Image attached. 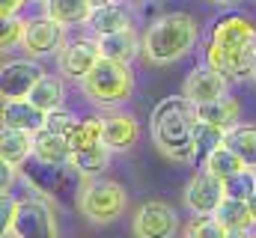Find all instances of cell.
I'll return each instance as SVG.
<instances>
[{
  "label": "cell",
  "mask_w": 256,
  "mask_h": 238,
  "mask_svg": "<svg viewBox=\"0 0 256 238\" xmlns=\"http://www.w3.org/2000/svg\"><path fill=\"white\" fill-rule=\"evenodd\" d=\"M206 62L220 74H226L230 80L254 78L256 24L238 12L220 15L206 42Z\"/></svg>",
  "instance_id": "obj_1"
},
{
  "label": "cell",
  "mask_w": 256,
  "mask_h": 238,
  "mask_svg": "<svg viewBox=\"0 0 256 238\" xmlns=\"http://www.w3.org/2000/svg\"><path fill=\"white\" fill-rule=\"evenodd\" d=\"M155 149L170 161H194V128H196V104L185 96L164 98L149 119Z\"/></svg>",
  "instance_id": "obj_2"
},
{
  "label": "cell",
  "mask_w": 256,
  "mask_h": 238,
  "mask_svg": "<svg viewBox=\"0 0 256 238\" xmlns=\"http://www.w3.org/2000/svg\"><path fill=\"white\" fill-rule=\"evenodd\" d=\"M196 42V21L188 12H170L149 24L143 36V57L152 66H170L182 60Z\"/></svg>",
  "instance_id": "obj_3"
},
{
  "label": "cell",
  "mask_w": 256,
  "mask_h": 238,
  "mask_svg": "<svg viewBox=\"0 0 256 238\" xmlns=\"http://www.w3.org/2000/svg\"><path fill=\"white\" fill-rule=\"evenodd\" d=\"M80 90L86 98H92L96 104H104V108H114V104H122L131 98V90H134V74L126 62H116V60L102 57L98 66L80 80Z\"/></svg>",
  "instance_id": "obj_4"
},
{
  "label": "cell",
  "mask_w": 256,
  "mask_h": 238,
  "mask_svg": "<svg viewBox=\"0 0 256 238\" xmlns=\"http://www.w3.org/2000/svg\"><path fill=\"white\" fill-rule=\"evenodd\" d=\"M78 206L84 212V218H90L92 224H110L116 220L128 206V196L120 182L110 178H90L78 196Z\"/></svg>",
  "instance_id": "obj_5"
},
{
  "label": "cell",
  "mask_w": 256,
  "mask_h": 238,
  "mask_svg": "<svg viewBox=\"0 0 256 238\" xmlns=\"http://www.w3.org/2000/svg\"><path fill=\"white\" fill-rule=\"evenodd\" d=\"M24 178L30 182V188H36L39 196H63L68 190H84V182H80V173L72 167V164H45L39 161L36 155L27 158L24 164Z\"/></svg>",
  "instance_id": "obj_6"
},
{
  "label": "cell",
  "mask_w": 256,
  "mask_h": 238,
  "mask_svg": "<svg viewBox=\"0 0 256 238\" xmlns=\"http://www.w3.org/2000/svg\"><path fill=\"white\" fill-rule=\"evenodd\" d=\"M12 238H60V224L48 196H30L18 202Z\"/></svg>",
  "instance_id": "obj_7"
},
{
  "label": "cell",
  "mask_w": 256,
  "mask_h": 238,
  "mask_svg": "<svg viewBox=\"0 0 256 238\" xmlns=\"http://www.w3.org/2000/svg\"><path fill=\"white\" fill-rule=\"evenodd\" d=\"M134 238H176L179 218L176 208L164 200H149L134 212Z\"/></svg>",
  "instance_id": "obj_8"
},
{
  "label": "cell",
  "mask_w": 256,
  "mask_h": 238,
  "mask_svg": "<svg viewBox=\"0 0 256 238\" xmlns=\"http://www.w3.org/2000/svg\"><path fill=\"white\" fill-rule=\"evenodd\" d=\"M226 196V188H224V178H218L212 170H196L194 178L185 188V206L191 208L194 214H214L218 206L224 202Z\"/></svg>",
  "instance_id": "obj_9"
},
{
  "label": "cell",
  "mask_w": 256,
  "mask_h": 238,
  "mask_svg": "<svg viewBox=\"0 0 256 238\" xmlns=\"http://www.w3.org/2000/svg\"><path fill=\"white\" fill-rule=\"evenodd\" d=\"M24 51L33 57H45L54 54L57 48H66V24L54 21V18H30L27 30H24Z\"/></svg>",
  "instance_id": "obj_10"
},
{
  "label": "cell",
  "mask_w": 256,
  "mask_h": 238,
  "mask_svg": "<svg viewBox=\"0 0 256 238\" xmlns=\"http://www.w3.org/2000/svg\"><path fill=\"white\" fill-rule=\"evenodd\" d=\"M98 60H102L98 39H74V42H68L63 51H60L57 66H60V72H63L66 78H72V80L80 84L98 66Z\"/></svg>",
  "instance_id": "obj_11"
},
{
  "label": "cell",
  "mask_w": 256,
  "mask_h": 238,
  "mask_svg": "<svg viewBox=\"0 0 256 238\" xmlns=\"http://www.w3.org/2000/svg\"><path fill=\"white\" fill-rule=\"evenodd\" d=\"M45 72L30 62V60H12V62H3L0 68V92H3V102H12V98H27L33 92V86L39 84Z\"/></svg>",
  "instance_id": "obj_12"
},
{
  "label": "cell",
  "mask_w": 256,
  "mask_h": 238,
  "mask_svg": "<svg viewBox=\"0 0 256 238\" xmlns=\"http://www.w3.org/2000/svg\"><path fill=\"white\" fill-rule=\"evenodd\" d=\"M226 86H230V78L220 74L218 68H212V66L206 62V66H196L191 74L185 78L182 96H185L191 104H206V102H214V98L226 96Z\"/></svg>",
  "instance_id": "obj_13"
},
{
  "label": "cell",
  "mask_w": 256,
  "mask_h": 238,
  "mask_svg": "<svg viewBox=\"0 0 256 238\" xmlns=\"http://www.w3.org/2000/svg\"><path fill=\"white\" fill-rule=\"evenodd\" d=\"M102 125H104V143L110 146V152H126L140 137V125L131 114H120V110L104 114Z\"/></svg>",
  "instance_id": "obj_14"
},
{
  "label": "cell",
  "mask_w": 256,
  "mask_h": 238,
  "mask_svg": "<svg viewBox=\"0 0 256 238\" xmlns=\"http://www.w3.org/2000/svg\"><path fill=\"white\" fill-rule=\"evenodd\" d=\"M45 110H39L30 98H12V102H3V125L6 128H18V131H27V134H36L45 128Z\"/></svg>",
  "instance_id": "obj_15"
},
{
  "label": "cell",
  "mask_w": 256,
  "mask_h": 238,
  "mask_svg": "<svg viewBox=\"0 0 256 238\" xmlns=\"http://www.w3.org/2000/svg\"><path fill=\"white\" fill-rule=\"evenodd\" d=\"M98 45H102V57L116 60V62H126V66H131V60L143 51V39H137L134 27L120 30V33L98 36Z\"/></svg>",
  "instance_id": "obj_16"
},
{
  "label": "cell",
  "mask_w": 256,
  "mask_h": 238,
  "mask_svg": "<svg viewBox=\"0 0 256 238\" xmlns=\"http://www.w3.org/2000/svg\"><path fill=\"white\" fill-rule=\"evenodd\" d=\"M33 155L45 164H72V143L63 134L42 128L33 134Z\"/></svg>",
  "instance_id": "obj_17"
},
{
  "label": "cell",
  "mask_w": 256,
  "mask_h": 238,
  "mask_svg": "<svg viewBox=\"0 0 256 238\" xmlns=\"http://www.w3.org/2000/svg\"><path fill=\"white\" fill-rule=\"evenodd\" d=\"M30 155H33V134L3 125V134H0V158H3V164L24 167Z\"/></svg>",
  "instance_id": "obj_18"
},
{
  "label": "cell",
  "mask_w": 256,
  "mask_h": 238,
  "mask_svg": "<svg viewBox=\"0 0 256 238\" xmlns=\"http://www.w3.org/2000/svg\"><path fill=\"white\" fill-rule=\"evenodd\" d=\"M196 116L206 119V122H212V125H218V128H224V131H230V128L238 125L242 108H238V102H236L232 96H220V98H214V102L196 104Z\"/></svg>",
  "instance_id": "obj_19"
},
{
  "label": "cell",
  "mask_w": 256,
  "mask_h": 238,
  "mask_svg": "<svg viewBox=\"0 0 256 238\" xmlns=\"http://www.w3.org/2000/svg\"><path fill=\"white\" fill-rule=\"evenodd\" d=\"M39 110L51 114V110H60L63 108V98H66V86H63V78L57 74H42L39 84L33 86V92L27 96Z\"/></svg>",
  "instance_id": "obj_20"
},
{
  "label": "cell",
  "mask_w": 256,
  "mask_h": 238,
  "mask_svg": "<svg viewBox=\"0 0 256 238\" xmlns=\"http://www.w3.org/2000/svg\"><path fill=\"white\" fill-rule=\"evenodd\" d=\"M86 24L96 30V36H108V33L128 30V27H131V18H128V12L122 9V6L108 3V6H96Z\"/></svg>",
  "instance_id": "obj_21"
},
{
  "label": "cell",
  "mask_w": 256,
  "mask_h": 238,
  "mask_svg": "<svg viewBox=\"0 0 256 238\" xmlns=\"http://www.w3.org/2000/svg\"><path fill=\"white\" fill-rule=\"evenodd\" d=\"M92 3L90 0H48L45 3V15L60 21V24H86L92 15Z\"/></svg>",
  "instance_id": "obj_22"
},
{
  "label": "cell",
  "mask_w": 256,
  "mask_h": 238,
  "mask_svg": "<svg viewBox=\"0 0 256 238\" xmlns=\"http://www.w3.org/2000/svg\"><path fill=\"white\" fill-rule=\"evenodd\" d=\"M224 140H226V131L224 128H218V125H212V122L196 116V128H194V161L196 164H206V158L218 146H224Z\"/></svg>",
  "instance_id": "obj_23"
},
{
  "label": "cell",
  "mask_w": 256,
  "mask_h": 238,
  "mask_svg": "<svg viewBox=\"0 0 256 238\" xmlns=\"http://www.w3.org/2000/svg\"><path fill=\"white\" fill-rule=\"evenodd\" d=\"M68 143H72V155H74V152H84V149H92V146H102V143H104L102 116L78 119V125H74L72 134H68Z\"/></svg>",
  "instance_id": "obj_24"
},
{
  "label": "cell",
  "mask_w": 256,
  "mask_h": 238,
  "mask_svg": "<svg viewBox=\"0 0 256 238\" xmlns=\"http://www.w3.org/2000/svg\"><path fill=\"white\" fill-rule=\"evenodd\" d=\"M248 167H256V125H244L238 122L236 128L226 131V140H224Z\"/></svg>",
  "instance_id": "obj_25"
},
{
  "label": "cell",
  "mask_w": 256,
  "mask_h": 238,
  "mask_svg": "<svg viewBox=\"0 0 256 238\" xmlns=\"http://www.w3.org/2000/svg\"><path fill=\"white\" fill-rule=\"evenodd\" d=\"M110 161V146L102 143V146H92V149H84V152H74L72 155V167L80 173L84 178H96L98 173H104Z\"/></svg>",
  "instance_id": "obj_26"
},
{
  "label": "cell",
  "mask_w": 256,
  "mask_h": 238,
  "mask_svg": "<svg viewBox=\"0 0 256 238\" xmlns=\"http://www.w3.org/2000/svg\"><path fill=\"white\" fill-rule=\"evenodd\" d=\"M214 218H218L226 230H242V226H250V224H256L254 214H250L248 200H232V196H224V202L218 206Z\"/></svg>",
  "instance_id": "obj_27"
},
{
  "label": "cell",
  "mask_w": 256,
  "mask_h": 238,
  "mask_svg": "<svg viewBox=\"0 0 256 238\" xmlns=\"http://www.w3.org/2000/svg\"><path fill=\"white\" fill-rule=\"evenodd\" d=\"M202 167H206V170H212L218 178H224V182H226L230 176L242 173L248 164H244V161H242V158H238V155L226 146V143H224V146H218V149L206 158V164H202Z\"/></svg>",
  "instance_id": "obj_28"
},
{
  "label": "cell",
  "mask_w": 256,
  "mask_h": 238,
  "mask_svg": "<svg viewBox=\"0 0 256 238\" xmlns=\"http://www.w3.org/2000/svg\"><path fill=\"white\" fill-rule=\"evenodd\" d=\"M185 238H226V226L214 214H196L185 226Z\"/></svg>",
  "instance_id": "obj_29"
},
{
  "label": "cell",
  "mask_w": 256,
  "mask_h": 238,
  "mask_svg": "<svg viewBox=\"0 0 256 238\" xmlns=\"http://www.w3.org/2000/svg\"><path fill=\"white\" fill-rule=\"evenodd\" d=\"M224 188H226V196H232V200H248V196L254 194V188H256L254 167H244L242 173L230 176L226 182H224Z\"/></svg>",
  "instance_id": "obj_30"
},
{
  "label": "cell",
  "mask_w": 256,
  "mask_h": 238,
  "mask_svg": "<svg viewBox=\"0 0 256 238\" xmlns=\"http://www.w3.org/2000/svg\"><path fill=\"white\" fill-rule=\"evenodd\" d=\"M24 30H27V21H21L18 15L15 18H3V24H0V45L12 48V45L24 42Z\"/></svg>",
  "instance_id": "obj_31"
},
{
  "label": "cell",
  "mask_w": 256,
  "mask_h": 238,
  "mask_svg": "<svg viewBox=\"0 0 256 238\" xmlns=\"http://www.w3.org/2000/svg\"><path fill=\"white\" fill-rule=\"evenodd\" d=\"M78 125V116H72L68 110H51L48 116H45V131H54V134H63V137H68L72 134V128Z\"/></svg>",
  "instance_id": "obj_32"
},
{
  "label": "cell",
  "mask_w": 256,
  "mask_h": 238,
  "mask_svg": "<svg viewBox=\"0 0 256 238\" xmlns=\"http://www.w3.org/2000/svg\"><path fill=\"white\" fill-rule=\"evenodd\" d=\"M15 214H18V202L12 200V194H3L0 196V230L3 236H12V226H15Z\"/></svg>",
  "instance_id": "obj_33"
},
{
  "label": "cell",
  "mask_w": 256,
  "mask_h": 238,
  "mask_svg": "<svg viewBox=\"0 0 256 238\" xmlns=\"http://www.w3.org/2000/svg\"><path fill=\"white\" fill-rule=\"evenodd\" d=\"M24 6H27V0H0V15L3 18H15Z\"/></svg>",
  "instance_id": "obj_34"
},
{
  "label": "cell",
  "mask_w": 256,
  "mask_h": 238,
  "mask_svg": "<svg viewBox=\"0 0 256 238\" xmlns=\"http://www.w3.org/2000/svg\"><path fill=\"white\" fill-rule=\"evenodd\" d=\"M15 170H18V167H9V164L0 167V173H3V194L12 190V176H15Z\"/></svg>",
  "instance_id": "obj_35"
},
{
  "label": "cell",
  "mask_w": 256,
  "mask_h": 238,
  "mask_svg": "<svg viewBox=\"0 0 256 238\" xmlns=\"http://www.w3.org/2000/svg\"><path fill=\"white\" fill-rule=\"evenodd\" d=\"M226 238H256L250 232V226H242V230H226Z\"/></svg>",
  "instance_id": "obj_36"
},
{
  "label": "cell",
  "mask_w": 256,
  "mask_h": 238,
  "mask_svg": "<svg viewBox=\"0 0 256 238\" xmlns=\"http://www.w3.org/2000/svg\"><path fill=\"white\" fill-rule=\"evenodd\" d=\"M248 206H250V214H254V220H256V188H254V194L248 196Z\"/></svg>",
  "instance_id": "obj_37"
},
{
  "label": "cell",
  "mask_w": 256,
  "mask_h": 238,
  "mask_svg": "<svg viewBox=\"0 0 256 238\" xmlns=\"http://www.w3.org/2000/svg\"><path fill=\"white\" fill-rule=\"evenodd\" d=\"M92 6H108V3H116V0H90Z\"/></svg>",
  "instance_id": "obj_38"
},
{
  "label": "cell",
  "mask_w": 256,
  "mask_h": 238,
  "mask_svg": "<svg viewBox=\"0 0 256 238\" xmlns=\"http://www.w3.org/2000/svg\"><path fill=\"white\" fill-rule=\"evenodd\" d=\"M214 3H220V6H236V3H242V0H214Z\"/></svg>",
  "instance_id": "obj_39"
},
{
  "label": "cell",
  "mask_w": 256,
  "mask_h": 238,
  "mask_svg": "<svg viewBox=\"0 0 256 238\" xmlns=\"http://www.w3.org/2000/svg\"><path fill=\"white\" fill-rule=\"evenodd\" d=\"M254 80H256V62H254Z\"/></svg>",
  "instance_id": "obj_40"
},
{
  "label": "cell",
  "mask_w": 256,
  "mask_h": 238,
  "mask_svg": "<svg viewBox=\"0 0 256 238\" xmlns=\"http://www.w3.org/2000/svg\"><path fill=\"white\" fill-rule=\"evenodd\" d=\"M39 3H48V0H39Z\"/></svg>",
  "instance_id": "obj_41"
}]
</instances>
